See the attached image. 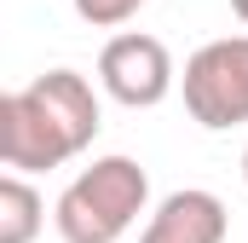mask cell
Listing matches in <instances>:
<instances>
[{"label": "cell", "mask_w": 248, "mask_h": 243, "mask_svg": "<svg viewBox=\"0 0 248 243\" xmlns=\"http://www.w3.org/2000/svg\"><path fill=\"white\" fill-rule=\"evenodd\" d=\"M41 226H46V203H41V191L12 168V174L0 180V243H35Z\"/></svg>", "instance_id": "6"}, {"label": "cell", "mask_w": 248, "mask_h": 243, "mask_svg": "<svg viewBox=\"0 0 248 243\" xmlns=\"http://www.w3.org/2000/svg\"><path fill=\"white\" fill-rule=\"evenodd\" d=\"M98 93L75 69H46L0 99V162L17 174H46L81 156L98 133Z\"/></svg>", "instance_id": "1"}, {"label": "cell", "mask_w": 248, "mask_h": 243, "mask_svg": "<svg viewBox=\"0 0 248 243\" xmlns=\"http://www.w3.org/2000/svg\"><path fill=\"white\" fill-rule=\"evenodd\" d=\"M173 52L156 41V35H139V29H127V35H110L104 41V52H98V87L127 104V110H156L168 93H173Z\"/></svg>", "instance_id": "4"}, {"label": "cell", "mask_w": 248, "mask_h": 243, "mask_svg": "<svg viewBox=\"0 0 248 243\" xmlns=\"http://www.w3.org/2000/svg\"><path fill=\"white\" fill-rule=\"evenodd\" d=\"M150 203V174L133 156H98L81 168L52 203V226L63 243H122Z\"/></svg>", "instance_id": "2"}, {"label": "cell", "mask_w": 248, "mask_h": 243, "mask_svg": "<svg viewBox=\"0 0 248 243\" xmlns=\"http://www.w3.org/2000/svg\"><path fill=\"white\" fill-rule=\"evenodd\" d=\"M185 110L196 127L208 133H225V127H243L248 122V35H225V41H208L185 58Z\"/></svg>", "instance_id": "3"}, {"label": "cell", "mask_w": 248, "mask_h": 243, "mask_svg": "<svg viewBox=\"0 0 248 243\" xmlns=\"http://www.w3.org/2000/svg\"><path fill=\"white\" fill-rule=\"evenodd\" d=\"M231 12H237V17H243V23H248V0H231Z\"/></svg>", "instance_id": "8"}, {"label": "cell", "mask_w": 248, "mask_h": 243, "mask_svg": "<svg viewBox=\"0 0 248 243\" xmlns=\"http://www.w3.org/2000/svg\"><path fill=\"white\" fill-rule=\"evenodd\" d=\"M243 180H248V151H243Z\"/></svg>", "instance_id": "9"}, {"label": "cell", "mask_w": 248, "mask_h": 243, "mask_svg": "<svg viewBox=\"0 0 248 243\" xmlns=\"http://www.w3.org/2000/svg\"><path fill=\"white\" fill-rule=\"evenodd\" d=\"M139 6H144V0H75V17L93 23V29H122Z\"/></svg>", "instance_id": "7"}, {"label": "cell", "mask_w": 248, "mask_h": 243, "mask_svg": "<svg viewBox=\"0 0 248 243\" xmlns=\"http://www.w3.org/2000/svg\"><path fill=\"white\" fill-rule=\"evenodd\" d=\"M225 232H231L225 203L202 185H185V191L162 197V208L150 214L139 243H225Z\"/></svg>", "instance_id": "5"}]
</instances>
